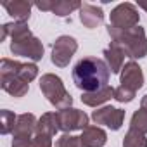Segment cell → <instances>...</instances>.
<instances>
[{"label":"cell","mask_w":147,"mask_h":147,"mask_svg":"<svg viewBox=\"0 0 147 147\" xmlns=\"http://www.w3.org/2000/svg\"><path fill=\"white\" fill-rule=\"evenodd\" d=\"M109 73L111 69L106 61L97 57H83L73 67V82L76 88L83 90V94H90L107 87Z\"/></svg>","instance_id":"cell-1"},{"label":"cell","mask_w":147,"mask_h":147,"mask_svg":"<svg viewBox=\"0 0 147 147\" xmlns=\"http://www.w3.org/2000/svg\"><path fill=\"white\" fill-rule=\"evenodd\" d=\"M107 33L111 36V43L119 47L125 55L131 59H140L147 55V38L142 26H135L130 30H118L114 26H107Z\"/></svg>","instance_id":"cell-2"},{"label":"cell","mask_w":147,"mask_h":147,"mask_svg":"<svg viewBox=\"0 0 147 147\" xmlns=\"http://www.w3.org/2000/svg\"><path fill=\"white\" fill-rule=\"evenodd\" d=\"M40 90L43 92V95L47 97V100L57 107L59 111L62 109H69L73 104V97L67 94V90L62 85V80L55 75H43L40 78Z\"/></svg>","instance_id":"cell-3"},{"label":"cell","mask_w":147,"mask_h":147,"mask_svg":"<svg viewBox=\"0 0 147 147\" xmlns=\"http://www.w3.org/2000/svg\"><path fill=\"white\" fill-rule=\"evenodd\" d=\"M111 26L118 30H130L138 26V11L133 4L125 2L111 11Z\"/></svg>","instance_id":"cell-4"},{"label":"cell","mask_w":147,"mask_h":147,"mask_svg":"<svg viewBox=\"0 0 147 147\" xmlns=\"http://www.w3.org/2000/svg\"><path fill=\"white\" fill-rule=\"evenodd\" d=\"M78 50V43L73 36H59L52 45V62L57 67H66Z\"/></svg>","instance_id":"cell-5"},{"label":"cell","mask_w":147,"mask_h":147,"mask_svg":"<svg viewBox=\"0 0 147 147\" xmlns=\"http://www.w3.org/2000/svg\"><path fill=\"white\" fill-rule=\"evenodd\" d=\"M0 75H2V76H5V75L18 76L23 82L30 83V82H33L36 78L38 67L35 64H23V62H18V61L2 59V61H0Z\"/></svg>","instance_id":"cell-6"},{"label":"cell","mask_w":147,"mask_h":147,"mask_svg":"<svg viewBox=\"0 0 147 147\" xmlns=\"http://www.w3.org/2000/svg\"><path fill=\"white\" fill-rule=\"evenodd\" d=\"M59 130L62 131H75V130H85L88 126V116L80 109H62L57 113Z\"/></svg>","instance_id":"cell-7"},{"label":"cell","mask_w":147,"mask_h":147,"mask_svg":"<svg viewBox=\"0 0 147 147\" xmlns=\"http://www.w3.org/2000/svg\"><path fill=\"white\" fill-rule=\"evenodd\" d=\"M92 119L97 123V125H106L107 128L111 130H119L121 125H123V119H125V111L123 109H116V107H111V106H106V107H100L97 111L92 113Z\"/></svg>","instance_id":"cell-8"},{"label":"cell","mask_w":147,"mask_h":147,"mask_svg":"<svg viewBox=\"0 0 147 147\" xmlns=\"http://www.w3.org/2000/svg\"><path fill=\"white\" fill-rule=\"evenodd\" d=\"M11 52L14 55H23L31 61H40L43 57V45L38 38L30 36L23 42H16V43L11 42Z\"/></svg>","instance_id":"cell-9"},{"label":"cell","mask_w":147,"mask_h":147,"mask_svg":"<svg viewBox=\"0 0 147 147\" xmlns=\"http://www.w3.org/2000/svg\"><path fill=\"white\" fill-rule=\"evenodd\" d=\"M142 85H144L142 67L133 61L126 62L121 71V87H125L131 92H137L138 88H142Z\"/></svg>","instance_id":"cell-10"},{"label":"cell","mask_w":147,"mask_h":147,"mask_svg":"<svg viewBox=\"0 0 147 147\" xmlns=\"http://www.w3.org/2000/svg\"><path fill=\"white\" fill-rule=\"evenodd\" d=\"M35 5L40 11H50L59 18H66L69 16L73 11L82 9L80 2H67V0H42V2H35Z\"/></svg>","instance_id":"cell-11"},{"label":"cell","mask_w":147,"mask_h":147,"mask_svg":"<svg viewBox=\"0 0 147 147\" xmlns=\"http://www.w3.org/2000/svg\"><path fill=\"white\" fill-rule=\"evenodd\" d=\"M7 35H11L12 43H16V42H23V40L33 36L31 31H30V28H28V24H26V23H21V21H14V23H5V24H2L0 42L5 40Z\"/></svg>","instance_id":"cell-12"},{"label":"cell","mask_w":147,"mask_h":147,"mask_svg":"<svg viewBox=\"0 0 147 147\" xmlns=\"http://www.w3.org/2000/svg\"><path fill=\"white\" fill-rule=\"evenodd\" d=\"M36 125H38L36 118L33 114L24 113V114L18 116L16 126H14V131H12V137L14 138H24V140L26 138H31V133L36 131Z\"/></svg>","instance_id":"cell-13"},{"label":"cell","mask_w":147,"mask_h":147,"mask_svg":"<svg viewBox=\"0 0 147 147\" xmlns=\"http://www.w3.org/2000/svg\"><path fill=\"white\" fill-rule=\"evenodd\" d=\"M80 21L83 23V26L87 28H97L99 24H102L104 21V12L100 7L92 5V4H82L80 9Z\"/></svg>","instance_id":"cell-14"},{"label":"cell","mask_w":147,"mask_h":147,"mask_svg":"<svg viewBox=\"0 0 147 147\" xmlns=\"http://www.w3.org/2000/svg\"><path fill=\"white\" fill-rule=\"evenodd\" d=\"M80 138H82L83 147H102L107 142L106 131L99 126H87Z\"/></svg>","instance_id":"cell-15"},{"label":"cell","mask_w":147,"mask_h":147,"mask_svg":"<svg viewBox=\"0 0 147 147\" xmlns=\"http://www.w3.org/2000/svg\"><path fill=\"white\" fill-rule=\"evenodd\" d=\"M4 9L16 19L21 23H26V19H30L31 14V4L26 0H14V2H4L2 4Z\"/></svg>","instance_id":"cell-16"},{"label":"cell","mask_w":147,"mask_h":147,"mask_svg":"<svg viewBox=\"0 0 147 147\" xmlns=\"http://www.w3.org/2000/svg\"><path fill=\"white\" fill-rule=\"evenodd\" d=\"M28 85H30V83L23 82V80L18 78V76H11V75L2 76V88H4L7 94L14 95V97H23V95H26V94H28V88H30Z\"/></svg>","instance_id":"cell-17"},{"label":"cell","mask_w":147,"mask_h":147,"mask_svg":"<svg viewBox=\"0 0 147 147\" xmlns=\"http://www.w3.org/2000/svg\"><path fill=\"white\" fill-rule=\"evenodd\" d=\"M111 97H114V88L113 87H106L102 90H97V92H90V94H83L82 95V102L90 106V107H97L104 102H107Z\"/></svg>","instance_id":"cell-18"},{"label":"cell","mask_w":147,"mask_h":147,"mask_svg":"<svg viewBox=\"0 0 147 147\" xmlns=\"http://www.w3.org/2000/svg\"><path fill=\"white\" fill-rule=\"evenodd\" d=\"M107 66L111 69V73H119L123 69V61H125V54L119 47H116L114 43H111L106 50H104Z\"/></svg>","instance_id":"cell-19"},{"label":"cell","mask_w":147,"mask_h":147,"mask_svg":"<svg viewBox=\"0 0 147 147\" xmlns=\"http://www.w3.org/2000/svg\"><path fill=\"white\" fill-rule=\"evenodd\" d=\"M57 130H59L57 113H45V114L38 119V125H36V131H35V133H43V135L54 137Z\"/></svg>","instance_id":"cell-20"},{"label":"cell","mask_w":147,"mask_h":147,"mask_svg":"<svg viewBox=\"0 0 147 147\" xmlns=\"http://www.w3.org/2000/svg\"><path fill=\"white\" fill-rule=\"evenodd\" d=\"M130 130H135L138 133H147V109L140 107L138 111H135V114L131 116V123H130Z\"/></svg>","instance_id":"cell-21"},{"label":"cell","mask_w":147,"mask_h":147,"mask_svg":"<svg viewBox=\"0 0 147 147\" xmlns=\"http://www.w3.org/2000/svg\"><path fill=\"white\" fill-rule=\"evenodd\" d=\"M123 147H147V138L144 133L128 130V133L123 138Z\"/></svg>","instance_id":"cell-22"},{"label":"cell","mask_w":147,"mask_h":147,"mask_svg":"<svg viewBox=\"0 0 147 147\" xmlns=\"http://www.w3.org/2000/svg\"><path fill=\"white\" fill-rule=\"evenodd\" d=\"M0 116H2V128H0V131H2L4 135L14 131V126H16V119L18 118L11 111H7V109H4L2 113H0Z\"/></svg>","instance_id":"cell-23"},{"label":"cell","mask_w":147,"mask_h":147,"mask_svg":"<svg viewBox=\"0 0 147 147\" xmlns=\"http://www.w3.org/2000/svg\"><path fill=\"white\" fill-rule=\"evenodd\" d=\"M55 147H83L82 138L80 137H73V135H62L61 138H57Z\"/></svg>","instance_id":"cell-24"},{"label":"cell","mask_w":147,"mask_h":147,"mask_svg":"<svg viewBox=\"0 0 147 147\" xmlns=\"http://www.w3.org/2000/svg\"><path fill=\"white\" fill-rule=\"evenodd\" d=\"M133 97H135V92H131V90H128V88H125L121 85L118 88H114V99L118 102H131Z\"/></svg>","instance_id":"cell-25"},{"label":"cell","mask_w":147,"mask_h":147,"mask_svg":"<svg viewBox=\"0 0 147 147\" xmlns=\"http://www.w3.org/2000/svg\"><path fill=\"white\" fill-rule=\"evenodd\" d=\"M33 147H52V137L50 135H43V133H35Z\"/></svg>","instance_id":"cell-26"},{"label":"cell","mask_w":147,"mask_h":147,"mask_svg":"<svg viewBox=\"0 0 147 147\" xmlns=\"http://www.w3.org/2000/svg\"><path fill=\"white\" fill-rule=\"evenodd\" d=\"M142 107H144V109H147V95H145V97H142Z\"/></svg>","instance_id":"cell-27"},{"label":"cell","mask_w":147,"mask_h":147,"mask_svg":"<svg viewBox=\"0 0 147 147\" xmlns=\"http://www.w3.org/2000/svg\"><path fill=\"white\" fill-rule=\"evenodd\" d=\"M138 7H142V9H144V11L147 12V4H145V2H142V4H138Z\"/></svg>","instance_id":"cell-28"}]
</instances>
